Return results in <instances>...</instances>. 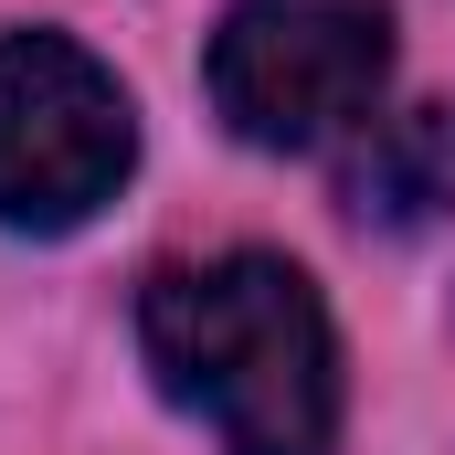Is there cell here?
<instances>
[{"label": "cell", "mask_w": 455, "mask_h": 455, "mask_svg": "<svg viewBox=\"0 0 455 455\" xmlns=\"http://www.w3.org/2000/svg\"><path fill=\"white\" fill-rule=\"evenodd\" d=\"M138 339L170 403H191L223 455H329L339 435V339L318 286L286 254L159 265L138 297Z\"/></svg>", "instance_id": "cell-1"}, {"label": "cell", "mask_w": 455, "mask_h": 455, "mask_svg": "<svg viewBox=\"0 0 455 455\" xmlns=\"http://www.w3.org/2000/svg\"><path fill=\"white\" fill-rule=\"evenodd\" d=\"M212 107L254 148H318L371 116L392 75V11L381 0H243L212 32Z\"/></svg>", "instance_id": "cell-2"}, {"label": "cell", "mask_w": 455, "mask_h": 455, "mask_svg": "<svg viewBox=\"0 0 455 455\" xmlns=\"http://www.w3.org/2000/svg\"><path fill=\"white\" fill-rule=\"evenodd\" d=\"M127 170H138L127 85L64 32H11L0 43V223L75 233L85 212L116 202Z\"/></svg>", "instance_id": "cell-3"}, {"label": "cell", "mask_w": 455, "mask_h": 455, "mask_svg": "<svg viewBox=\"0 0 455 455\" xmlns=\"http://www.w3.org/2000/svg\"><path fill=\"white\" fill-rule=\"evenodd\" d=\"M339 202L381 233H424L455 212V107H403L392 127H371V148L349 159Z\"/></svg>", "instance_id": "cell-4"}]
</instances>
